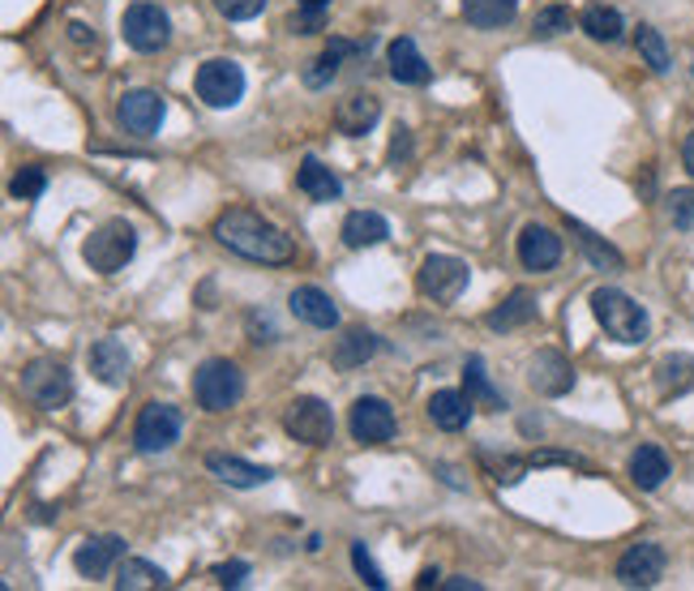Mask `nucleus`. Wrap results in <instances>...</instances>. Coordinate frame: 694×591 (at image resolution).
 Returning <instances> with one entry per match:
<instances>
[{
    "mask_svg": "<svg viewBox=\"0 0 694 591\" xmlns=\"http://www.w3.org/2000/svg\"><path fill=\"white\" fill-rule=\"evenodd\" d=\"M210 232H215V241L223 248L241 253L248 262H262V266H288L297 257V245H292L288 232H279L270 219H262L253 210H241V206L223 210Z\"/></svg>",
    "mask_w": 694,
    "mask_h": 591,
    "instance_id": "nucleus-1",
    "label": "nucleus"
},
{
    "mask_svg": "<svg viewBox=\"0 0 694 591\" xmlns=\"http://www.w3.org/2000/svg\"><path fill=\"white\" fill-rule=\"evenodd\" d=\"M592 313L595 322L604 326V335L617 339V344H644L647 339V326H651L647 309L639 300H631L626 292H617V288H595Z\"/></svg>",
    "mask_w": 694,
    "mask_h": 591,
    "instance_id": "nucleus-2",
    "label": "nucleus"
},
{
    "mask_svg": "<svg viewBox=\"0 0 694 591\" xmlns=\"http://www.w3.org/2000/svg\"><path fill=\"white\" fill-rule=\"evenodd\" d=\"M134 253H138V232H134L125 219H107V223H100V228L86 236V245H82L86 266L100 270V275L125 270V262H129Z\"/></svg>",
    "mask_w": 694,
    "mask_h": 591,
    "instance_id": "nucleus-3",
    "label": "nucleus"
},
{
    "mask_svg": "<svg viewBox=\"0 0 694 591\" xmlns=\"http://www.w3.org/2000/svg\"><path fill=\"white\" fill-rule=\"evenodd\" d=\"M241 394H245V378L232 360H206L194 373V398L206 412H228L241 403Z\"/></svg>",
    "mask_w": 694,
    "mask_h": 591,
    "instance_id": "nucleus-4",
    "label": "nucleus"
},
{
    "mask_svg": "<svg viewBox=\"0 0 694 591\" xmlns=\"http://www.w3.org/2000/svg\"><path fill=\"white\" fill-rule=\"evenodd\" d=\"M467 279H472L467 262H459L450 253H429L420 262V270H416V288L433 304H454L463 296V288H467Z\"/></svg>",
    "mask_w": 694,
    "mask_h": 591,
    "instance_id": "nucleus-5",
    "label": "nucleus"
},
{
    "mask_svg": "<svg viewBox=\"0 0 694 591\" xmlns=\"http://www.w3.org/2000/svg\"><path fill=\"white\" fill-rule=\"evenodd\" d=\"M284 429L304 445H331L335 442V412L317 394H300L284 407Z\"/></svg>",
    "mask_w": 694,
    "mask_h": 591,
    "instance_id": "nucleus-6",
    "label": "nucleus"
},
{
    "mask_svg": "<svg viewBox=\"0 0 694 591\" xmlns=\"http://www.w3.org/2000/svg\"><path fill=\"white\" fill-rule=\"evenodd\" d=\"M194 91H198L201 103L215 107V112L236 107L241 95H245V69H241L236 60H228V56H215V60H206V65L198 69Z\"/></svg>",
    "mask_w": 694,
    "mask_h": 591,
    "instance_id": "nucleus-7",
    "label": "nucleus"
},
{
    "mask_svg": "<svg viewBox=\"0 0 694 591\" xmlns=\"http://www.w3.org/2000/svg\"><path fill=\"white\" fill-rule=\"evenodd\" d=\"M22 394H26L35 407L56 412V407H65V403L73 398V378H69V369H65L60 360H31V364L22 369Z\"/></svg>",
    "mask_w": 694,
    "mask_h": 591,
    "instance_id": "nucleus-8",
    "label": "nucleus"
},
{
    "mask_svg": "<svg viewBox=\"0 0 694 591\" xmlns=\"http://www.w3.org/2000/svg\"><path fill=\"white\" fill-rule=\"evenodd\" d=\"M120 31H125V44L138 51H163L167 48V39H172L167 13H163L159 4H150V0H138V4L125 9Z\"/></svg>",
    "mask_w": 694,
    "mask_h": 591,
    "instance_id": "nucleus-9",
    "label": "nucleus"
},
{
    "mask_svg": "<svg viewBox=\"0 0 694 591\" xmlns=\"http://www.w3.org/2000/svg\"><path fill=\"white\" fill-rule=\"evenodd\" d=\"M347 429H351V438L365 445H382L395 438L398 420H395V407L386 403V398H378V394H360L356 403H351V416H347Z\"/></svg>",
    "mask_w": 694,
    "mask_h": 591,
    "instance_id": "nucleus-10",
    "label": "nucleus"
},
{
    "mask_svg": "<svg viewBox=\"0 0 694 591\" xmlns=\"http://www.w3.org/2000/svg\"><path fill=\"white\" fill-rule=\"evenodd\" d=\"M181 412L172 407V403H147L142 407V416H138V425H134V445L142 450V454H159V450H172V445L181 442Z\"/></svg>",
    "mask_w": 694,
    "mask_h": 591,
    "instance_id": "nucleus-11",
    "label": "nucleus"
},
{
    "mask_svg": "<svg viewBox=\"0 0 694 591\" xmlns=\"http://www.w3.org/2000/svg\"><path fill=\"white\" fill-rule=\"evenodd\" d=\"M163 112H167V107H163V95L138 86V91H125V95H120V103H116V125H120L125 134H134V138H150V134H159Z\"/></svg>",
    "mask_w": 694,
    "mask_h": 591,
    "instance_id": "nucleus-12",
    "label": "nucleus"
},
{
    "mask_svg": "<svg viewBox=\"0 0 694 591\" xmlns=\"http://www.w3.org/2000/svg\"><path fill=\"white\" fill-rule=\"evenodd\" d=\"M664 548L656 541H644V544H631L626 553H622V561H617V583L622 588H656L660 579H664Z\"/></svg>",
    "mask_w": 694,
    "mask_h": 591,
    "instance_id": "nucleus-13",
    "label": "nucleus"
},
{
    "mask_svg": "<svg viewBox=\"0 0 694 591\" xmlns=\"http://www.w3.org/2000/svg\"><path fill=\"white\" fill-rule=\"evenodd\" d=\"M528 382H532V391L545 394V398H562V394H570V386H575V364H570L562 351L545 347V351L532 356Z\"/></svg>",
    "mask_w": 694,
    "mask_h": 591,
    "instance_id": "nucleus-14",
    "label": "nucleus"
},
{
    "mask_svg": "<svg viewBox=\"0 0 694 591\" xmlns=\"http://www.w3.org/2000/svg\"><path fill=\"white\" fill-rule=\"evenodd\" d=\"M125 557V541L120 536H91V541L78 544L73 553V570L82 579H107Z\"/></svg>",
    "mask_w": 694,
    "mask_h": 591,
    "instance_id": "nucleus-15",
    "label": "nucleus"
},
{
    "mask_svg": "<svg viewBox=\"0 0 694 591\" xmlns=\"http://www.w3.org/2000/svg\"><path fill=\"white\" fill-rule=\"evenodd\" d=\"M519 262L528 270H553L562 262V236L545 223H528L519 232Z\"/></svg>",
    "mask_w": 694,
    "mask_h": 591,
    "instance_id": "nucleus-16",
    "label": "nucleus"
},
{
    "mask_svg": "<svg viewBox=\"0 0 694 591\" xmlns=\"http://www.w3.org/2000/svg\"><path fill=\"white\" fill-rule=\"evenodd\" d=\"M206 472H210L215 480L232 485V489H262V485L275 476L270 467L245 463V459H236V454H206Z\"/></svg>",
    "mask_w": 694,
    "mask_h": 591,
    "instance_id": "nucleus-17",
    "label": "nucleus"
},
{
    "mask_svg": "<svg viewBox=\"0 0 694 591\" xmlns=\"http://www.w3.org/2000/svg\"><path fill=\"white\" fill-rule=\"evenodd\" d=\"M288 309L304 326H317V331H335L339 326V309H335V300L322 292V288H297V292L288 296Z\"/></svg>",
    "mask_w": 694,
    "mask_h": 591,
    "instance_id": "nucleus-18",
    "label": "nucleus"
},
{
    "mask_svg": "<svg viewBox=\"0 0 694 591\" xmlns=\"http://www.w3.org/2000/svg\"><path fill=\"white\" fill-rule=\"evenodd\" d=\"M91 373L100 378L103 386H125L129 373H134V360H129L125 344L120 339H100L91 347Z\"/></svg>",
    "mask_w": 694,
    "mask_h": 591,
    "instance_id": "nucleus-19",
    "label": "nucleus"
},
{
    "mask_svg": "<svg viewBox=\"0 0 694 591\" xmlns=\"http://www.w3.org/2000/svg\"><path fill=\"white\" fill-rule=\"evenodd\" d=\"M378 116H382V103H378V95H347L344 103H339V112H335V125H339V134H347V138H365L373 125H378Z\"/></svg>",
    "mask_w": 694,
    "mask_h": 591,
    "instance_id": "nucleus-20",
    "label": "nucleus"
},
{
    "mask_svg": "<svg viewBox=\"0 0 694 591\" xmlns=\"http://www.w3.org/2000/svg\"><path fill=\"white\" fill-rule=\"evenodd\" d=\"M386 60H391V78H395L398 86H425L429 82V65H425L420 48L407 35H398L395 44L386 48Z\"/></svg>",
    "mask_w": 694,
    "mask_h": 591,
    "instance_id": "nucleus-21",
    "label": "nucleus"
},
{
    "mask_svg": "<svg viewBox=\"0 0 694 591\" xmlns=\"http://www.w3.org/2000/svg\"><path fill=\"white\" fill-rule=\"evenodd\" d=\"M472 412H476V403L467 398V391H438L429 398V420L442 429V433H459V429H467V420H472Z\"/></svg>",
    "mask_w": 694,
    "mask_h": 591,
    "instance_id": "nucleus-22",
    "label": "nucleus"
},
{
    "mask_svg": "<svg viewBox=\"0 0 694 591\" xmlns=\"http://www.w3.org/2000/svg\"><path fill=\"white\" fill-rule=\"evenodd\" d=\"M297 189L304 197H313V201H335V197L344 194V181H339L322 159L304 154V159H300V172H297Z\"/></svg>",
    "mask_w": 694,
    "mask_h": 591,
    "instance_id": "nucleus-23",
    "label": "nucleus"
},
{
    "mask_svg": "<svg viewBox=\"0 0 694 591\" xmlns=\"http://www.w3.org/2000/svg\"><path fill=\"white\" fill-rule=\"evenodd\" d=\"M339 236H344L347 248H373L391 236V223L378 210H351L344 219V228H339Z\"/></svg>",
    "mask_w": 694,
    "mask_h": 591,
    "instance_id": "nucleus-24",
    "label": "nucleus"
},
{
    "mask_svg": "<svg viewBox=\"0 0 694 591\" xmlns=\"http://www.w3.org/2000/svg\"><path fill=\"white\" fill-rule=\"evenodd\" d=\"M656 391L660 398H682L686 391H694V356L686 351H673L656 364Z\"/></svg>",
    "mask_w": 694,
    "mask_h": 591,
    "instance_id": "nucleus-25",
    "label": "nucleus"
},
{
    "mask_svg": "<svg viewBox=\"0 0 694 591\" xmlns=\"http://www.w3.org/2000/svg\"><path fill=\"white\" fill-rule=\"evenodd\" d=\"M532 317H536V296L519 288V292L506 296L497 309L485 313V326H489V331H519V326H528Z\"/></svg>",
    "mask_w": 694,
    "mask_h": 591,
    "instance_id": "nucleus-26",
    "label": "nucleus"
},
{
    "mask_svg": "<svg viewBox=\"0 0 694 591\" xmlns=\"http://www.w3.org/2000/svg\"><path fill=\"white\" fill-rule=\"evenodd\" d=\"M519 13V0H463V22L476 31H501Z\"/></svg>",
    "mask_w": 694,
    "mask_h": 591,
    "instance_id": "nucleus-27",
    "label": "nucleus"
},
{
    "mask_svg": "<svg viewBox=\"0 0 694 591\" xmlns=\"http://www.w3.org/2000/svg\"><path fill=\"white\" fill-rule=\"evenodd\" d=\"M631 480L644 493L660 489V485L669 480V454H664L660 445H639V450L631 454Z\"/></svg>",
    "mask_w": 694,
    "mask_h": 591,
    "instance_id": "nucleus-28",
    "label": "nucleus"
},
{
    "mask_svg": "<svg viewBox=\"0 0 694 591\" xmlns=\"http://www.w3.org/2000/svg\"><path fill=\"white\" fill-rule=\"evenodd\" d=\"M120 591H159L167 588V575L154 566V561H142V557H120L116 566V579H112Z\"/></svg>",
    "mask_w": 694,
    "mask_h": 591,
    "instance_id": "nucleus-29",
    "label": "nucleus"
},
{
    "mask_svg": "<svg viewBox=\"0 0 694 591\" xmlns=\"http://www.w3.org/2000/svg\"><path fill=\"white\" fill-rule=\"evenodd\" d=\"M382 351V339L373 335V331H347L344 339L335 344V369H360L365 360H373Z\"/></svg>",
    "mask_w": 694,
    "mask_h": 591,
    "instance_id": "nucleus-30",
    "label": "nucleus"
},
{
    "mask_svg": "<svg viewBox=\"0 0 694 591\" xmlns=\"http://www.w3.org/2000/svg\"><path fill=\"white\" fill-rule=\"evenodd\" d=\"M579 26H583V35L595 39V44H617L622 31H626V22H622V13H617L613 4H588L583 18H579Z\"/></svg>",
    "mask_w": 694,
    "mask_h": 591,
    "instance_id": "nucleus-31",
    "label": "nucleus"
},
{
    "mask_svg": "<svg viewBox=\"0 0 694 591\" xmlns=\"http://www.w3.org/2000/svg\"><path fill=\"white\" fill-rule=\"evenodd\" d=\"M463 386H467V398L476 403V407H489V412H501L506 407V398L489 386V378H485V360L481 356H467V364H463Z\"/></svg>",
    "mask_w": 694,
    "mask_h": 591,
    "instance_id": "nucleus-32",
    "label": "nucleus"
},
{
    "mask_svg": "<svg viewBox=\"0 0 694 591\" xmlns=\"http://www.w3.org/2000/svg\"><path fill=\"white\" fill-rule=\"evenodd\" d=\"M347 51H356V48H351V44H344V39H335L331 48L322 51V56H317V60L304 69V86H309V91H322V86H331V82H335V73H339V65H344Z\"/></svg>",
    "mask_w": 694,
    "mask_h": 591,
    "instance_id": "nucleus-33",
    "label": "nucleus"
},
{
    "mask_svg": "<svg viewBox=\"0 0 694 591\" xmlns=\"http://www.w3.org/2000/svg\"><path fill=\"white\" fill-rule=\"evenodd\" d=\"M635 48H639V56L651 65V73H660V78H664V73L673 69L669 44H664V35H660L656 26H639V31H635Z\"/></svg>",
    "mask_w": 694,
    "mask_h": 591,
    "instance_id": "nucleus-34",
    "label": "nucleus"
},
{
    "mask_svg": "<svg viewBox=\"0 0 694 591\" xmlns=\"http://www.w3.org/2000/svg\"><path fill=\"white\" fill-rule=\"evenodd\" d=\"M570 232H575V241H579V248H583V253L592 257L595 266H609V270H622V253H617V248H613V245H604V241H600L595 232H588V228H583V223H575V219H570Z\"/></svg>",
    "mask_w": 694,
    "mask_h": 591,
    "instance_id": "nucleus-35",
    "label": "nucleus"
},
{
    "mask_svg": "<svg viewBox=\"0 0 694 591\" xmlns=\"http://www.w3.org/2000/svg\"><path fill=\"white\" fill-rule=\"evenodd\" d=\"M575 26V13L566 9V4H545L536 18H532V35L536 39H557V35H566Z\"/></svg>",
    "mask_w": 694,
    "mask_h": 591,
    "instance_id": "nucleus-36",
    "label": "nucleus"
},
{
    "mask_svg": "<svg viewBox=\"0 0 694 591\" xmlns=\"http://www.w3.org/2000/svg\"><path fill=\"white\" fill-rule=\"evenodd\" d=\"M664 210H669V223L678 232H694V189H673L664 197Z\"/></svg>",
    "mask_w": 694,
    "mask_h": 591,
    "instance_id": "nucleus-37",
    "label": "nucleus"
},
{
    "mask_svg": "<svg viewBox=\"0 0 694 591\" xmlns=\"http://www.w3.org/2000/svg\"><path fill=\"white\" fill-rule=\"evenodd\" d=\"M44 189H48V172H44V167H35V163H31V167H22V172L9 181V194L18 197V201H31V197L44 194Z\"/></svg>",
    "mask_w": 694,
    "mask_h": 591,
    "instance_id": "nucleus-38",
    "label": "nucleus"
},
{
    "mask_svg": "<svg viewBox=\"0 0 694 591\" xmlns=\"http://www.w3.org/2000/svg\"><path fill=\"white\" fill-rule=\"evenodd\" d=\"M351 566H356V575H360L373 591H386V575L378 570V561H373V553L365 548V541L351 544Z\"/></svg>",
    "mask_w": 694,
    "mask_h": 591,
    "instance_id": "nucleus-39",
    "label": "nucleus"
},
{
    "mask_svg": "<svg viewBox=\"0 0 694 591\" xmlns=\"http://www.w3.org/2000/svg\"><path fill=\"white\" fill-rule=\"evenodd\" d=\"M215 9L228 18V22H248L266 9V0H215Z\"/></svg>",
    "mask_w": 694,
    "mask_h": 591,
    "instance_id": "nucleus-40",
    "label": "nucleus"
},
{
    "mask_svg": "<svg viewBox=\"0 0 694 591\" xmlns=\"http://www.w3.org/2000/svg\"><path fill=\"white\" fill-rule=\"evenodd\" d=\"M248 579V561H223V566H215V583L219 588H241Z\"/></svg>",
    "mask_w": 694,
    "mask_h": 591,
    "instance_id": "nucleus-41",
    "label": "nucleus"
},
{
    "mask_svg": "<svg viewBox=\"0 0 694 591\" xmlns=\"http://www.w3.org/2000/svg\"><path fill=\"white\" fill-rule=\"evenodd\" d=\"M322 26H326V9H309V4H300V13L292 18V31L313 35V31H322Z\"/></svg>",
    "mask_w": 694,
    "mask_h": 591,
    "instance_id": "nucleus-42",
    "label": "nucleus"
},
{
    "mask_svg": "<svg viewBox=\"0 0 694 591\" xmlns=\"http://www.w3.org/2000/svg\"><path fill=\"white\" fill-rule=\"evenodd\" d=\"M407 154V129H395V142H391V163H398Z\"/></svg>",
    "mask_w": 694,
    "mask_h": 591,
    "instance_id": "nucleus-43",
    "label": "nucleus"
},
{
    "mask_svg": "<svg viewBox=\"0 0 694 591\" xmlns=\"http://www.w3.org/2000/svg\"><path fill=\"white\" fill-rule=\"evenodd\" d=\"M447 591H481V583L476 579H450V583H442Z\"/></svg>",
    "mask_w": 694,
    "mask_h": 591,
    "instance_id": "nucleus-44",
    "label": "nucleus"
},
{
    "mask_svg": "<svg viewBox=\"0 0 694 591\" xmlns=\"http://www.w3.org/2000/svg\"><path fill=\"white\" fill-rule=\"evenodd\" d=\"M682 163H686V172L694 176V134L686 138V142H682Z\"/></svg>",
    "mask_w": 694,
    "mask_h": 591,
    "instance_id": "nucleus-45",
    "label": "nucleus"
},
{
    "mask_svg": "<svg viewBox=\"0 0 694 591\" xmlns=\"http://www.w3.org/2000/svg\"><path fill=\"white\" fill-rule=\"evenodd\" d=\"M438 579H442L438 570H420V579H416V588H420V591H425V588H438Z\"/></svg>",
    "mask_w": 694,
    "mask_h": 591,
    "instance_id": "nucleus-46",
    "label": "nucleus"
},
{
    "mask_svg": "<svg viewBox=\"0 0 694 591\" xmlns=\"http://www.w3.org/2000/svg\"><path fill=\"white\" fill-rule=\"evenodd\" d=\"M300 4H309V9H331V0H300Z\"/></svg>",
    "mask_w": 694,
    "mask_h": 591,
    "instance_id": "nucleus-47",
    "label": "nucleus"
},
{
    "mask_svg": "<svg viewBox=\"0 0 694 591\" xmlns=\"http://www.w3.org/2000/svg\"><path fill=\"white\" fill-rule=\"evenodd\" d=\"M691 78H694V60H691Z\"/></svg>",
    "mask_w": 694,
    "mask_h": 591,
    "instance_id": "nucleus-48",
    "label": "nucleus"
}]
</instances>
